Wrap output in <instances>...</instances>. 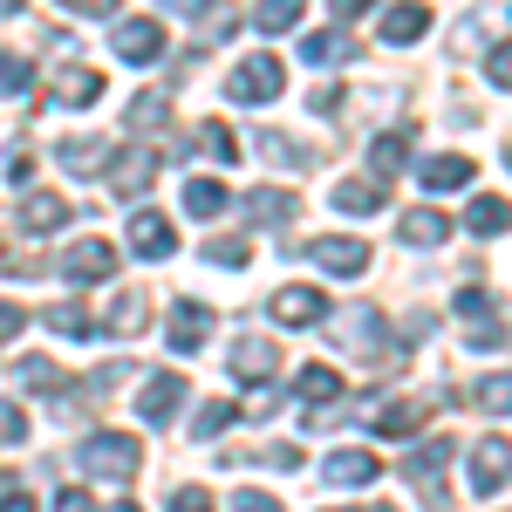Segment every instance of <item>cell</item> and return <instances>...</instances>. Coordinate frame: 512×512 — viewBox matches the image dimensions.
<instances>
[{
    "mask_svg": "<svg viewBox=\"0 0 512 512\" xmlns=\"http://www.w3.org/2000/svg\"><path fill=\"white\" fill-rule=\"evenodd\" d=\"M396 233H403V246H444V239H451V219L424 205V212H403V226H396Z\"/></svg>",
    "mask_w": 512,
    "mask_h": 512,
    "instance_id": "obj_22",
    "label": "cell"
},
{
    "mask_svg": "<svg viewBox=\"0 0 512 512\" xmlns=\"http://www.w3.org/2000/svg\"><path fill=\"white\" fill-rule=\"evenodd\" d=\"M96 96H103V76L96 69H62L55 76V103H69V110H89Z\"/></svg>",
    "mask_w": 512,
    "mask_h": 512,
    "instance_id": "obj_23",
    "label": "cell"
},
{
    "mask_svg": "<svg viewBox=\"0 0 512 512\" xmlns=\"http://www.w3.org/2000/svg\"><path fill=\"white\" fill-rule=\"evenodd\" d=\"M308 260H315L321 274H342V280L369 274V246H362V239H349V233H321L315 246H308Z\"/></svg>",
    "mask_w": 512,
    "mask_h": 512,
    "instance_id": "obj_3",
    "label": "cell"
},
{
    "mask_svg": "<svg viewBox=\"0 0 512 512\" xmlns=\"http://www.w3.org/2000/svg\"><path fill=\"white\" fill-rule=\"evenodd\" d=\"M280 89H287V69H280V55H246L233 76H226V96H233V103H274Z\"/></svg>",
    "mask_w": 512,
    "mask_h": 512,
    "instance_id": "obj_2",
    "label": "cell"
},
{
    "mask_svg": "<svg viewBox=\"0 0 512 512\" xmlns=\"http://www.w3.org/2000/svg\"><path fill=\"white\" fill-rule=\"evenodd\" d=\"M171 512H212V492L185 485V492H171Z\"/></svg>",
    "mask_w": 512,
    "mask_h": 512,
    "instance_id": "obj_44",
    "label": "cell"
},
{
    "mask_svg": "<svg viewBox=\"0 0 512 512\" xmlns=\"http://www.w3.org/2000/svg\"><path fill=\"white\" fill-rule=\"evenodd\" d=\"M117 512H137V506H117Z\"/></svg>",
    "mask_w": 512,
    "mask_h": 512,
    "instance_id": "obj_55",
    "label": "cell"
},
{
    "mask_svg": "<svg viewBox=\"0 0 512 512\" xmlns=\"http://www.w3.org/2000/svg\"><path fill=\"white\" fill-rule=\"evenodd\" d=\"M485 76H492V89H512V41H499V48H492Z\"/></svg>",
    "mask_w": 512,
    "mask_h": 512,
    "instance_id": "obj_42",
    "label": "cell"
},
{
    "mask_svg": "<svg viewBox=\"0 0 512 512\" xmlns=\"http://www.w3.org/2000/svg\"><path fill=\"white\" fill-rule=\"evenodd\" d=\"M62 164H69L76 178H89V171H110V144H103V137H62Z\"/></svg>",
    "mask_w": 512,
    "mask_h": 512,
    "instance_id": "obj_24",
    "label": "cell"
},
{
    "mask_svg": "<svg viewBox=\"0 0 512 512\" xmlns=\"http://www.w3.org/2000/svg\"><path fill=\"white\" fill-rule=\"evenodd\" d=\"M103 328H110V335H144V328H151V301H144V294H117V308L103 315Z\"/></svg>",
    "mask_w": 512,
    "mask_h": 512,
    "instance_id": "obj_28",
    "label": "cell"
},
{
    "mask_svg": "<svg viewBox=\"0 0 512 512\" xmlns=\"http://www.w3.org/2000/svg\"><path fill=\"white\" fill-rule=\"evenodd\" d=\"M451 451H458L451 437H431V444H417V451H410V465H403V472H410L417 485H424V492H431V506H444L437 478H444V465H451Z\"/></svg>",
    "mask_w": 512,
    "mask_h": 512,
    "instance_id": "obj_9",
    "label": "cell"
},
{
    "mask_svg": "<svg viewBox=\"0 0 512 512\" xmlns=\"http://www.w3.org/2000/svg\"><path fill=\"white\" fill-rule=\"evenodd\" d=\"M233 512H280V499H267V492H233Z\"/></svg>",
    "mask_w": 512,
    "mask_h": 512,
    "instance_id": "obj_46",
    "label": "cell"
},
{
    "mask_svg": "<svg viewBox=\"0 0 512 512\" xmlns=\"http://www.w3.org/2000/svg\"><path fill=\"white\" fill-rule=\"evenodd\" d=\"M301 396H308V410H328V403L342 396V376H335L328 362H308V369H301Z\"/></svg>",
    "mask_w": 512,
    "mask_h": 512,
    "instance_id": "obj_29",
    "label": "cell"
},
{
    "mask_svg": "<svg viewBox=\"0 0 512 512\" xmlns=\"http://www.w3.org/2000/svg\"><path fill=\"white\" fill-rule=\"evenodd\" d=\"M492 308H499V301H485L478 287L458 294V321H465V342H472V349H499V342H506V328H499Z\"/></svg>",
    "mask_w": 512,
    "mask_h": 512,
    "instance_id": "obj_4",
    "label": "cell"
},
{
    "mask_svg": "<svg viewBox=\"0 0 512 512\" xmlns=\"http://www.w3.org/2000/svg\"><path fill=\"white\" fill-rule=\"evenodd\" d=\"M117 274V246L110 239H76L62 253V280H110Z\"/></svg>",
    "mask_w": 512,
    "mask_h": 512,
    "instance_id": "obj_6",
    "label": "cell"
},
{
    "mask_svg": "<svg viewBox=\"0 0 512 512\" xmlns=\"http://www.w3.org/2000/svg\"><path fill=\"white\" fill-rule=\"evenodd\" d=\"M14 376H21L28 390H55V383H62V369H55L48 355H21V362H14Z\"/></svg>",
    "mask_w": 512,
    "mask_h": 512,
    "instance_id": "obj_36",
    "label": "cell"
},
{
    "mask_svg": "<svg viewBox=\"0 0 512 512\" xmlns=\"http://www.w3.org/2000/svg\"><path fill=\"white\" fill-rule=\"evenodd\" d=\"M130 246H137L144 260H171V253H178V233H171L164 212H137V219H130Z\"/></svg>",
    "mask_w": 512,
    "mask_h": 512,
    "instance_id": "obj_11",
    "label": "cell"
},
{
    "mask_svg": "<svg viewBox=\"0 0 512 512\" xmlns=\"http://www.w3.org/2000/svg\"><path fill=\"white\" fill-rule=\"evenodd\" d=\"M369 7H376V0H328V14H335V21H355V14H369Z\"/></svg>",
    "mask_w": 512,
    "mask_h": 512,
    "instance_id": "obj_47",
    "label": "cell"
},
{
    "mask_svg": "<svg viewBox=\"0 0 512 512\" xmlns=\"http://www.w3.org/2000/svg\"><path fill=\"white\" fill-rule=\"evenodd\" d=\"M110 41H117L123 62H158V55H164V28H158V21H117V35H110Z\"/></svg>",
    "mask_w": 512,
    "mask_h": 512,
    "instance_id": "obj_14",
    "label": "cell"
},
{
    "mask_svg": "<svg viewBox=\"0 0 512 512\" xmlns=\"http://www.w3.org/2000/svg\"><path fill=\"white\" fill-rule=\"evenodd\" d=\"M465 226H472L478 239H499V233H512V205H506V198H472Z\"/></svg>",
    "mask_w": 512,
    "mask_h": 512,
    "instance_id": "obj_26",
    "label": "cell"
},
{
    "mask_svg": "<svg viewBox=\"0 0 512 512\" xmlns=\"http://www.w3.org/2000/svg\"><path fill=\"white\" fill-rule=\"evenodd\" d=\"M253 144H260V151H267V164H287V171H301V164H308V151H301V144H294V137H280V130H260V137H253Z\"/></svg>",
    "mask_w": 512,
    "mask_h": 512,
    "instance_id": "obj_35",
    "label": "cell"
},
{
    "mask_svg": "<svg viewBox=\"0 0 512 512\" xmlns=\"http://www.w3.org/2000/svg\"><path fill=\"white\" fill-rule=\"evenodd\" d=\"M226 205H233V192H226L219 178H192V185H185V212H192V219H219Z\"/></svg>",
    "mask_w": 512,
    "mask_h": 512,
    "instance_id": "obj_27",
    "label": "cell"
},
{
    "mask_svg": "<svg viewBox=\"0 0 512 512\" xmlns=\"http://www.w3.org/2000/svg\"><path fill=\"white\" fill-rule=\"evenodd\" d=\"M21 328H28V315H21V308H14V301H0V342H14V335H21Z\"/></svg>",
    "mask_w": 512,
    "mask_h": 512,
    "instance_id": "obj_45",
    "label": "cell"
},
{
    "mask_svg": "<svg viewBox=\"0 0 512 512\" xmlns=\"http://www.w3.org/2000/svg\"><path fill=\"white\" fill-rule=\"evenodd\" d=\"M0 512H35V499H28V492H7V499H0Z\"/></svg>",
    "mask_w": 512,
    "mask_h": 512,
    "instance_id": "obj_51",
    "label": "cell"
},
{
    "mask_svg": "<svg viewBox=\"0 0 512 512\" xmlns=\"http://www.w3.org/2000/svg\"><path fill=\"white\" fill-rule=\"evenodd\" d=\"M321 478H328V485H342V492H355V485H376V478H383V465H376L369 451H328Z\"/></svg>",
    "mask_w": 512,
    "mask_h": 512,
    "instance_id": "obj_13",
    "label": "cell"
},
{
    "mask_svg": "<svg viewBox=\"0 0 512 512\" xmlns=\"http://www.w3.org/2000/svg\"><path fill=\"white\" fill-rule=\"evenodd\" d=\"M82 472L89 478H137V465H144V444L137 437H123V431H96V437H82Z\"/></svg>",
    "mask_w": 512,
    "mask_h": 512,
    "instance_id": "obj_1",
    "label": "cell"
},
{
    "mask_svg": "<svg viewBox=\"0 0 512 512\" xmlns=\"http://www.w3.org/2000/svg\"><path fill=\"white\" fill-rule=\"evenodd\" d=\"M198 151H205L212 164H233L239 158V137L226 130V123H198Z\"/></svg>",
    "mask_w": 512,
    "mask_h": 512,
    "instance_id": "obj_34",
    "label": "cell"
},
{
    "mask_svg": "<svg viewBox=\"0 0 512 512\" xmlns=\"http://www.w3.org/2000/svg\"><path fill=\"white\" fill-rule=\"evenodd\" d=\"M417 178H424V192H458V185H472V158H458V151L424 158V164H417Z\"/></svg>",
    "mask_w": 512,
    "mask_h": 512,
    "instance_id": "obj_16",
    "label": "cell"
},
{
    "mask_svg": "<svg viewBox=\"0 0 512 512\" xmlns=\"http://www.w3.org/2000/svg\"><path fill=\"white\" fill-rule=\"evenodd\" d=\"M151 171H158V151H144V144H137V151L110 158V185H117L123 198H137L144 185H151Z\"/></svg>",
    "mask_w": 512,
    "mask_h": 512,
    "instance_id": "obj_15",
    "label": "cell"
},
{
    "mask_svg": "<svg viewBox=\"0 0 512 512\" xmlns=\"http://www.w3.org/2000/svg\"><path fill=\"white\" fill-rule=\"evenodd\" d=\"M321 512H349V506H321Z\"/></svg>",
    "mask_w": 512,
    "mask_h": 512,
    "instance_id": "obj_53",
    "label": "cell"
},
{
    "mask_svg": "<svg viewBox=\"0 0 512 512\" xmlns=\"http://www.w3.org/2000/svg\"><path fill=\"white\" fill-rule=\"evenodd\" d=\"M355 55V41H342V35H308L301 41V62H315V69H335V62H349Z\"/></svg>",
    "mask_w": 512,
    "mask_h": 512,
    "instance_id": "obj_30",
    "label": "cell"
},
{
    "mask_svg": "<svg viewBox=\"0 0 512 512\" xmlns=\"http://www.w3.org/2000/svg\"><path fill=\"white\" fill-rule=\"evenodd\" d=\"M21 7H28V0H0V14H21Z\"/></svg>",
    "mask_w": 512,
    "mask_h": 512,
    "instance_id": "obj_52",
    "label": "cell"
},
{
    "mask_svg": "<svg viewBox=\"0 0 512 512\" xmlns=\"http://www.w3.org/2000/svg\"><path fill=\"white\" fill-rule=\"evenodd\" d=\"M424 424V403H369V431L376 437H410Z\"/></svg>",
    "mask_w": 512,
    "mask_h": 512,
    "instance_id": "obj_17",
    "label": "cell"
},
{
    "mask_svg": "<svg viewBox=\"0 0 512 512\" xmlns=\"http://www.w3.org/2000/svg\"><path fill=\"white\" fill-rule=\"evenodd\" d=\"M55 512H96V506H89V492H55Z\"/></svg>",
    "mask_w": 512,
    "mask_h": 512,
    "instance_id": "obj_48",
    "label": "cell"
},
{
    "mask_svg": "<svg viewBox=\"0 0 512 512\" xmlns=\"http://www.w3.org/2000/svg\"><path fill=\"white\" fill-rule=\"evenodd\" d=\"M274 362H280V349L267 342V335H239V342H233V376H239V383H267Z\"/></svg>",
    "mask_w": 512,
    "mask_h": 512,
    "instance_id": "obj_10",
    "label": "cell"
},
{
    "mask_svg": "<svg viewBox=\"0 0 512 512\" xmlns=\"http://www.w3.org/2000/svg\"><path fill=\"white\" fill-rule=\"evenodd\" d=\"M21 226H28V233H55V226H69V198L35 192L28 205H21Z\"/></svg>",
    "mask_w": 512,
    "mask_h": 512,
    "instance_id": "obj_25",
    "label": "cell"
},
{
    "mask_svg": "<svg viewBox=\"0 0 512 512\" xmlns=\"http://www.w3.org/2000/svg\"><path fill=\"white\" fill-rule=\"evenodd\" d=\"M506 171H512V151H506Z\"/></svg>",
    "mask_w": 512,
    "mask_h": 512,
    "instance_id": "obj_54",
    "label": "cell"
},
{
    "mask_svg": "<svg viewBox=\"0 0 512 512\" xmlns=\"http://www.w3.org/2000/svg\"><path fill=\"white\" fill-rule=\"evenodd\" d=\"M294 21H301V0H260V7H253V28H260V35H280V28H294Z\"/></svg>",
    "mask_w": 512,
    "mask_h": 512,
    "instance_id": "obj_33",
    "label": "cell"
},
{
    "mask_svg": "<svg viewBox=\"0 0 512 512\" xmlns=\"http://www.w3.org/2000/svg\"><path fill=\"white\" fill-rule=\"evenodd\" d=\"M403 144H410L403 130H390V137H376V144H369V171H376L383 185H390L396 171H403Z\"/></svg>",
    "mask_w": 512,
    "mask_h": 512,
    "instance_id": "obj_31",
    "label": "cell"
},
{
    "mask_svg": "<svg viewBox=\"0 0 512 512\" xmlns=\"http://www.w3.org/2000/svg\"><path fill=\"white\" fill-rule=\"evenodd\" d=\"M267 308H274V321H280V328H315V321H321V308H328V294H321V287H280V294L267 301Z\"/></svg>",
    "mask_w": 512,
    "mask_h": 512,
    "instance_id": "obj_7",
    "label": "cell"
},
{
    "mask_svg": "<svg viewBox=\"0 0 512 512\" xmlns=\"http://www.w3.org/2000/svg\"><path fill=\"white\" fill-rule=\"evenodd\" d=\"M335 342H342V349H376L383 355V321L369 315V308H349V315L335 321Z\"/></svg>",
    "mask_w": 512,
    "mask_h": 512,
    "instance_id": "obj_19",
    "label": "cell"
},
{
    "mask_svg": "<svg viewBox=\"0 0 512 512\" xmlns=\"http://www.w3.org/2000/svg\"><path fill=\"white\" fill-rule=\"evenodd\" d=\"M294 212H301L294 192H274V185H267V192H246V219H253V226H287Z\"/></svg>",
    "mask_w": 512,
    "mask_h": 512,
    "instance_id": "obj_18",
    "label": "cell"
},
{
    "mask_svg": "<svg viewBox=\"0 0 512 512\" xmlns=\"http://www.w3.org/2000/svg\"><path fill=\"white\" fill-rule=\"evenodd\" d=\"M205 335H212V315H205L198 301H178V308H171V321H164V342H171L178 355H192Z\"/></svg>",
    "mask_w": 512,
    "mask_h": 512,
    "instance_id": "obj_12",
    "label": "cell"
},
{
    "mask_svg": "<svg viewBox=\"0 0 512 512\" xmlns=\"http://www.w3.org/2000/svg\"><path fill=\"white\" fill-rule=\"evenodd\" d=\"M424 28H431V7H424V0H403V7L383 14V41H396V48H403V41H417Z\"/></svg>",
    "mask_w": 512,
    "mask_h": 512,
    "instance_id": "obj_21",
    "label": "cell"
},
{
    "mask_svg": "<svg viewBox=\"0 0 512 512\" xmlns=\"http://www.w3.org/2000/svg\"><path fill=\"white\" fill-rule=\"evenodd\" d=\"M226 424H239V410H233V403H219V396H212V403H205V410L192 417V437H219Z\"/></svg>",
    "mask_w": 512,
    "mask_h": 512,
    "instance_id": "obj_38",
    "label": "cell"
},
{
    "mask_svg": "<svg viewBox=\"0 0 512 512\" xmlns=\"http://www.w3.org/2000/svg\"><path fill=\"white\" fill-rule=\"evenodd\" d=\"M158 7H171V14H205L212 0H158Z\"/></svg>",
    "mask_w": 512,
    "mask_h": 512,
    "instance_id": "obj_50",
    "label": "cell"
},
{
    "mask_svg": "<svg viewBox=\"0 0 512 512\" xmlns=\"http://www.w3.org/2000/svg\"><path fill=\"white\" fill-rule=\"evenodd\" d=\"M506 478H512V444L506 437H478L472 444V478H465V485H472V492H499Z\"/></svg>",
    "mask_w": 512,
    "mask_h": 512,
    "instance_id": "obj_5",
    "label": "cell"
},
{
    "mask_svg": "<svg viewBox=\"0 0 512 512\" xmlns=\"http://www.w3.org/2000/svg\"><path fill=\"white\" fill-rule=\"evenodd\" d=\"M178 403H185V376H151V383H144V396H137V417L164 431V424L178 417Z\"/></svg>",
    "mask_w": 512,
    "mask_h": 512,
    "instance_id": "obj_8",
    "label": "cell"
},
{
    "mask_svg": "<svg viewBox=\"0 0 512 512\" xmlns=\"http://www.w3.org/2000/svg\"><path fill=\"white\" fill-rule=\"evenodd\" d=\"M164 117H171V96H164V89H151V96L130 103V130H151V123H164Z\"/></svg>",
    "mask_w": 512,
    "mask_h": 512,
    "instance_id": "obj_39",
    "label": "cell"
},
{
    "mask_svg": "<svg viewBox=\"0 0 512 512\" xmlns=\"http://www.w3.org/2000/svg\"><path fill=\"white\" fill-rule=\"evenodd\" d=\"M28 82H35L28 55H0V96H28Z\"/></svg>",
    "mask_w": 512,
    "mask_h": 512,
    "instance_id": "obj_37",
    "label": "cell"
},
{
    "mask_svg": "<svg viewBox=\"0 0 512 512\" xmlns=\"http://www.w3.org/2000/svg\"><path fill=\"white\" fill-rule=\"evenodd\" d=\"M21 437H28V417L14 403H0V444H21Z\"/></svg>",
    "mask_w": 512,
    "mask_h": 512,
    "instance_id": "obj_43",
    "label": "cell"
},
{
    "mask_svg": "<svg viewBox=\"0 0 512 512\" xmlns=\"http://www.w3.org/2000/svg\"><path fill=\"white\" fill-rule=\"evenodd\" d=\"M62 7H76V14H117V0H62Z\"/></svg>",
    "mask_w": 512,
    "mask_h": 512,
    "instance_id": "obj_49",
    "label": "cell"
},
{
    "mask_svg": "<svg viewBox=\"0 0 512 512\" xmlns=\"http://www.w3.org/2000/svg\"><path fill=\"white\" fill-rule=\"evenodd\" d=\"M48 335H69V342H89V335H103V321L89 315V308H82V301H62V308H48Z\"/></svg>",
    "mask_w": 512,
    "mask_h": 512,
    "instance_id": "obj_20",
    "label": "cell"
},
{
    "mask_svg": "<svg viewBox=\"0 0 512 512\" xmlns=\"http://www.w3.org/2000/svg\"><path fill=\"white\" fill-rule=\"evenodd\" d=\"M205 260H212V267H246V260H253V246H246V239H205Z\"/></svg>",
    "mask_w": 512,
    "mask_h": 512,
    "instance_id": "obj_40",
    "label": "cell"
},
{
    "mask_svg": "<svg viewBox=\"0 0 512 512\" xmlns=\"http://www.w3.org/2000/svg\"><path fill=\"white\" fill-rule=\"evenodd\" d=\"M478 403H485V410H512V376H485V383H478Z\"/></svg>",
    "mask_w": 512,
    "mask_h": 512,
    "instance_id": "obj_41",
    "label": "cell"
},
{
    "mask_svg": "<svg viewBox=\"0 0 512 512\" xmlns=\"http://www.w3.org/2000/svg\"><path fill=\"white\" fill-rule=\"evenodd\" d=\"M335 212H349V219H369L383 198H376V185H362V178H349V185H335V198H328Z\"/></svg>",
    "mask_w": 512,
    "mask_h": 512,
    "instance_id": "obj_32",
    "label": "cell"
}]
</instances>
